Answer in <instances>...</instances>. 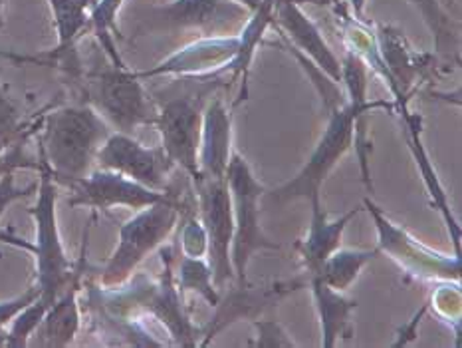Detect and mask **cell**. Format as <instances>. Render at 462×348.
Masks as SVG:
<instances>
[{
    "label": "cell",
    "instance_id": "24",
    "mask_svg": "<svg viewBox=\"0 0 462 348\" xmlns=\"http://www.w3.org/2000/svg\"><path fill=\"white\" fill-rule=\"evenodd\" d=\"M381 255L379 249H344L339 247L331 253L326 263L321 265L318 277L324 281L326 285H329L336 291L347 293L351 285H354L361 271L374 261V259ZM310 277V275H308Z\"/></svg>",
    "mask_w": 462,
    "mask_h": 348
},
{
    "label": "cell",
    "instance_id": "18",
    "mask_svg": "<svg viewBox=\"0 0 462 348\" xmlns=\"http://www.w3.org/2000/svg\"><path fill=\"white\" fill-rule=\"evenodd\" d=\"M311 219L308 231L302 239H298L294 249L298 253L300 263H302L306 275H318L326 259L341 247V239L351 219L361 213V209H349L347 213L331 217L324 207H321V197H316L310 202Z\"/></svg>",
    "mask_w": 462,
    "mask_h": 348
},
{
    "label": "cell",
    "instance_id": "1",
    "mask_svg": "<svg viewBox=\"0 0 462 348\" xmlns=\"http://www.w3.org/2000/svg\"><path fill=\"white\" fill-rule=\"evenodd\" d=\"M112 134L106 119L84 102L48 106L38 129V154H42L58 183L84 177L96 164V154Z\"/></svg>",
    "mask_w": 462,
    "mask_h": 348
},
{
    "label": "cell",
    "instance_id": "15",
    "mask_svg": "<svg viewBox=\"0 0 462 348\" xmlns=\"http://www.w3.org/2000/svg\"><path fill=\"white\" fill-rule=\"evenodd\" d=\"M273 5V28H276L286 44L294 46L321 72L341 86V62L326 42L318 24L311 20L300 0H270Z\"/></svg>",
    "mask_w": 462,
    "mask_h": 348
},
{
    "label": "cell",
    "instance_id": "34",
    "mask_svg": "<svg viewBox=\"0 0 462 348\" xmlns=\"http://www.w3.org/2000/svg\"><path fill=\"white\" fill-rule=\"evenodd\" d=\"M38 185H28V187H16L14 185V174H6L0 179V217L5 215L8 205H13L18 199H24L36 192Z\"/></svg>",
    "mask_w": 462,
    "mask_h": 348
},
{
    "label": "cell",
    "instance_id": "27",
    "mask_svg": "<svg viewBox=\"0 0 462 348\" xmlns=\"http://www.w3.org/2000/svg\"><path fill=\"white\" fill-rule=\"evenodd\" d=\"M46 108L34 119H23V109L16 99L8 94L6 86L0 84V139L3 142H14L24 134H36L42 124Z\"/></svg>",
    "mask_w": 462,
    "mask_h": 348
},
{
    "label": "cell",
    "instance_id": "29",
    "mask_svg": "<svg viewBox=\"0 0 462 348\" xmlns=\"http://www.w3.org/2000/svg\"><path fill=\"white\" fill-rule=\"evenodd\" d=\"M179 247H180V255L195 257V259H200V257L207 259L208 239H207L205 225L200 223L197 213H187L180 217Z\"/></svg>",
    "mask_w": 462,
    "mask_h": 348
},
{
    "label": "cell",
    "instance_id": "22",
    "mask_svg": "<svg viewBox=\"0 0 462 348\" xmlns=\"http://www.w3.org/2000/svg\"><path fill=\"white\" fill-rule=\"evenodd\" d=\"M413 5L435 40L437 56L447 64H458L460 60V24L439 0H407Z\"/></svg>",
    "mask_w": 462,
    "mask_h": 348
},
{
    "label": "cell",
    "instance_id": "10",
    "mask_svg": "<svg viewBox=\"0 0 462 348\" xmlns=\"http://www.w3.org/2000/svg\"><path fill=\"white\" fill-rule=\"evenodd\" d=\"M199 96H175L157 109L155 127L161 136V147L165 149L175 167L195 182L199 177V144L203 127V104Z\"/></svg>",
    "mask_w": 462,
    "mask_h": 348
},
{
    "label": "cell",
    "instance_id": "25",
    "mask_svg": "<svg viewBox=\"0 0 462 348\" xmlns=\"http://www.w3.org/2000/svg\"><path fill=\"white\" fill-rule=\"evenodd\" d=\"M124 3L125 0H94L88 23V34H92L97 40L99 48L104 50L109 62L117 68H127L116 46V38H119L117 14Z\"/></svg>",
    "mask_w": 462,
    "mask_h": 348
},
{
    "label": "cell",
    "instance_id": "23",
    "mask_svg": "<svg viewBox=\"0 0 462 348\" xmlns=\"http://www.w3.org/2000/svg\"><path fill=\"white\" fill-rule=\"evenodd\" d=\"M92 5L94 0H48L58 36L54 52H74L78 48V40L88 34Z\"/></svg>",
    "mask_w": 462,
    "mask_h": 348
},
{
    "label": "cell",
    "instance_id": "5",
    "mask_svg": "<svg viewBox=\"0 0 462 348\" xmlns=\"http://www.w3.org/2000/svg\"><path fill=\"white\" fill-rule=\"evenodd\" d=\"M374 109H389V112H393L395 102L369 99L367 104L361 106L346 102L344 106L329 109L326 114L328 122L324 134L318 139L314 152L310 154L304 167L290 182L276 187L274 192H270L268 197L273 202H294V199L311 202V199L321 197V185H324L328 175L334 172L339 159L354 146L356 118L361 114H371Z\"/></svg>",
    "mask_w": 462,
    "mask_h": 348
},
{
    "label": "cell",
    "instance_id": "7",
    "mask_svg": "<svg viewBox=\"0 0 462 348\" xmlns=\"http://www.w3.org/2000/svg\"><path fill=\"white\" fill-rule=\"evenodd\" d=\"M365 209L374 217L377 229V249L401 267V271L413 275L420 281L435 283H460V255L439 253L429 245L420 243L405 227L391 221L369 197L364 202Z\"/></svg>",
    "mask_w": 462,
    "mask_h": 348
},
{
    "label": "cell",
    "instance_id": "6",
    "mask_svg": "<svg viewBox=\"0 0 462 348\" xmlns=\"http://www.w3.org/2000/svg\"><path fill=\"white\" fill-rule=\"evenodd\" d=\"M226 185L233 202L235 233L230 245L236 283H248V263L258 251H278L280 243L273 241L260 223V202L266 195L264 185L258 182L253 167L238 152L230 155L226 169Z\"/></svg>",
    "mask_w": 462,
    "mask_h": 348
},
{
    "label": "cell",
    "instance_id": "26",
    "mask_svg": "<svg viewBox=\"0 0 462 348\" xmlns=\"http://www.w3.org/2000/svg\"><path fill=\"white\" fill-rule=\"evenodd\" d=\"M175 283L180 295L193 291L203 296L213 308L220 301V293L213 281V271H210V265L205 257L195 259V257L180 255Z\"/></svg>",
    "mask_w": 462,
    "mask_h": 348
},
{
    "label": "cell",
    "instance_id": "16",
    "mask_svg": "<svg viewBox=\"0 0 462 348\" xmlns=\"http://www.w3.org/2000/svg\"><path fill=\"white\" fill-rule=\"evenodd\" d=\"M304 285H308V281H298V278L296 281H282L268 287H250L248 283H236V287L230 288V293L225 298L220 296L218 305L215 306L217 313L207 326L203 334L205 338L199 343V346L210 344V341L230 324L245 321V318L254 321L268 306H274L278 301H282L284 296L298 291Z\"/></svg>",
    "mask_w": 462,
    "mask_h": 348
},
{
    "label": "cell",
    "instance_id": "31",
    "mask_svg": "<svg viewBox=\"0 0 462 348\" xmlns=\"http://www.w3.org/2000/svg\"><path fill=\"white\" fill-rule=\"evenodd\" d=\"M429 305L440 318L455 323V331L460 336V283H445L430 295Z\"/></svg>",
    "mask_w": 462,
    "mask_h": 348
},
{
    "label": "cell",
    "instance_id": "28",
    "mask_svg": "<svg viewBox=\"0 0 462 348\" xmlns=\"http://www.w3.org/2000/svg\"><path fill=\"white\" fill-rule=\"evenodd\" d=\"M48 311V305L42 298H36L30 305H26L23 311H20L13 321H10L6 328V348H24L30 344V336L34 334L38 324L42 323V318Z\"/></svg>",
    "mask_w": 462,
    "mask_h": 348
},
{
    "label": "cell",
    "instance_id": "33",
    "mask_svg": "<svg viewBox=\"0 0 462 348\" xmlns=\"http://www.w3.org/2000/svg\"><path fill=\"white\" fill-rule=\"evenodd\" d=\"M40 296V291L38 287L32 285L30 288H26V291L16 296V298H10V301H5L0 303V346H5V341H6V328L10 324V321L23 311V308L26 305H30L32 301H36V298Z\"/></svg>",
    "mask_w": 462,
    "mask_h": 348
},
{
    "label": "cell",
    "instance_id": "17",
    "mask_svg": "<svg viewBox=\"0 0 462 348\" xmlns=\"http://www.w3.org/2000/svg\"><path fill=\"white\" fill-rule=\"evenodd\" d=\"M230 155H233V114L225 99L217 96L203 108L197 179H226Z\"/></svg>",
    "mask_w": 462,
    "mask_h": 348
},
{
    "label": "cell",
    "instance_id": "36",
    "mask_svg": "<svg viewBox=\"0 0 462 348\" xmlns=\"http://www.w3.org/2000/svg\"><path fill=\"white\" fill-rule=\"evenodd\" d=\"M349 3V13L356 18H365V3L367 0H347Z\"/></svg>",
    "mask_w": 462,
    "mask_h": 348
},
{
    "label": "cell",
    "instance_id": "2",
    "mask_svg": "<svg viewBox=\"0 0 462 348\" xmlns=\"http://www.w3.org/2000/svg\"><path fill=\"white\" fill-rule=\"evenodd\" d=\"M40 182L36 187V203L28 209L36 223V241L30 245L23 239L0 231V241L8 245L23 247L36 257V287L40 298L50 306L78 277L84 275V257L74 265L64 249L62 237L58 229L56 202H58V182L48 167L42 154H38Z\"/></svg>",
    "mask_w": 462,
    "mask_h": 348
},
{
    "label": "cell",
    "instance_id": "35",
    "mask_svg": "<svg viewBox=\"0 0 462 348\" xmlns=\"http://www.w3.org/2000/svg\"><path fill=\"white\" fill-rule=\"evenodd\" d=\"M430 308V305H429V301L423 305V308H420V311L411 318V321L407 323V324H403V328H401L399 331V338H397V343H395V346H407L409 343H413L415 341V336H417V326L420 324V318H423L425 315H427V311Z\"/></svg>",
    "mask_w": 462,
    "mask_h": 348
},
{
    "label": "cell",
    "instance_id": "20",
    "mask_svg": "<svg viewBox=\"0 0 462 348\" xmlns=\"http://www.w3.org/2000/svg\"><path fill=\"white\" fill-rule=\"evenodd\" d=\"M321 331V346L334 348L339 341H351L356 334L354 313L357 301L326 285L318 275L308 277Z\"/></svg>",
    "mask_w": 462,
    "mask_h": 348
},
{
    "label": "cell",
    "instance_id": "4",
    "mask_svg": "<svg viewBox=\"0 0 462 348\" xmlns=\"http://www.w3.org/2000/svg\"><path fill=\"white\" fill-rule=\"evenodd\" d=\"M79 102L92 106L116 132L134 134L137 127L153 126L159 106L149 96L143 80L129 68L89 70L74 84Z\"/></svg>",
    "mask_w": 462,
    "mask_h": 348
},
{
    "label": "cell",
    "instance_id": "3",
    "mask_svg": "<svg viewBox=\"0 0 462 348\" xmlns=\"http://www.w3.org/2000/svg\"><path fill=\"white\" fill-rule=\"evenodd\" d=\"M195 212L197 202L190 193L180 195L171 187L161 202L139 209L132 219L119 225L117 247L99 273V287L124 285L149 255L165 245L179 227L180 217Z\"/></svg>",
    "mask_w": 462,
    "mask_h": 348
},
{
    "label": "cell",
    "instance_id": "32",
    "mask_svg": "<svg viewBox=\"0 0 462 348\" xmlns=\"http://www.w3.org/2000/svg\"><path fill=\"white\" fill-rule=\"evenodd\" d=\"M250 323L254 326V341H250V346H256V348L296 346L292 336L286 333V328L278 321H260V318H254V321Z\"/></svg>",
    "mask_w": 462,
    "mask_h": 348
},
{
    "label": "cell",
    "instance_id": "39",
    "mask_svg": "<svg viewBox=\"0 0 462 348\" xmlns=\"http://www.w3.org/2000/svg\"><path fill=\"white\" fill-rule=\"evenodd\" d=\"M5 28V0H0V30Z\"/></svg>",
    "mask_w": 462,
    "mask_h": 348
},
{
    "label": "cell",
    "instance_id": "13",
    "mask_svg": "<svg viewBox=\"0 0 462 348\" xmlns=\"http://www.w3.org/2000/svg\"><path fill=\"white\" fill-rule=\"evenodd\" d=\"M240 40L236 36H200L157 66L135 72L137 78L149 80L159 76H180L197 80H215L226 74V66L238 52Z\"/></svg>",
    "mask_w": 462,
    "mask_h": 348
},
{
    "label": "cell",
    "instance_id": "12",
    "mask_svg": "<svg viewBox=\"0 0 462 348\" xmlns=\"http://www.w3.org/2000/svg\"><path fill=\"white\" fill-rule=\"evenodd\" d=\"M66 187L69 189V207H92L96 212H109L114 207H129L139 212V209L161 202L167 193V189L155 192V189H149L104 167L92 169L88 175L72 179Z\"/></svg>",
    "mask_w": 462,
    "mask_h": 348
},
{
    "label": "cell",
    "instance_id": "9",
    "mask_svg": "<svg viewBox=\"0 0 462 348\" xmlns=\"http://www.w3.org/2000/svg\"><path fill=\"white\" fill-rule=\"evenodd\" d=\"M193 192L197 215L205 225L208 239L207 261L213 271V281L217 288H225L236 283L233 261H230L235 219L226 179H195Z\"/></svg>",
    "mask_w": 462,
    "mask_h": 348
},
{
    "label": "cell",
    "instance_id": "40",
    "mask_svg": "<svg viewBox=\"0 0 462 348\" xmlns=\"http://www.w3.org/2000/svg\"><path fill=\"white\" fill-rule=\"evenodd\" d=\"M0 142H3V139H0ZM8 144H13V142H8Z\"/></svg>",
    "mask_w": 462,
    "mask_h": 348
},
{
    "label": "cell",
    "instance_id": "37",
    "mask_svg": "<svg viewBox=\"0 0 462 348\" xmlns=\"http://www.w3.org/2000/svg\"><path fill=\"white\" fill-rule=\"evenodd\" d=\"M439 3L443 5L455 18H458V0H439Z\"/></svg>",
    "mask_w": 462,
    "mask_h": 348
},
{
    "label": "cell",
    "instance_id": "21",
    "mask_svg": "<svg viewBox=\"0 0 462 348\" xmlns=\"http://www.w3.org/2000/svg\"><path fill=\"white\" fill-rule=\"evenodd\" d=\"M79 288H82V277L69 285L66 291L60 295L56 301L48 306V311L38 324L32 336H36L34 344L48 348H64L74 343L82 324V315H79Z\"/></svg>",
    "mask_w": 462,
    "mask_h": 348
},
{
    "label": "cell",
    "instance_id": "19",
    "mask_svg": "<svg viewBox=\"0 0 462 348\" xmlns=\"http://www.w3.org/2000/svg\"><path fill=\"white\" fill-rule=\"evenodd\" d=\"M399 116H401V124H403V127H405V137H407L409 149H411V154H413L420 179H423L425 189L430 197V205H433L440 213V217H443L448 237L455 247V253L460 255V225H458V219L453 213V209H450L448 197L445 193L443 183H440L437 169H435L433 162H430L429 152L423 146V118L415 112H411L409 108L401 109Z\"/></svg>",
    "mask_w": 462,
    "mask_h": 348
},
{
    "label": "cell",
    "instance_id": "14",
    "mask_svg": "<svg viewBox=\"0 0 462 348\" xmlns=\"http://www.w3.org/2000/svg\"><path fill=\"white\" fill-rule=\"evenodd\" d=\"M375 38L381 60L399 92L395 109L401 112L409 108L415 89L430 78V74L437 72V56L419 52L409 44L405 34L391 24H375Z\"/></svg>",
    "mask_w": 462,
    "mask_h": 348
},
{
    "label": "cell",
    "instance_id": "30",
    "mask_svg": "<svg viewBox=\"0 0 462 348\" xmlns=\"http://www.w3.org/2000/svg\"><path fill=\"white\" fill-rule=\"evenodd\" d=\"M32 136L34 134L20 136L13 144L0 142V179L6 174H14L16 169H38V159L28 157L24 152V146Z\"/></svg>",
    "mask_w": 462,
    "mask_h": 348
},
{
    "label": "cell",
    "instance_id": "8",
    "mask_svg": "<svg viewBox=\"0 0 462 348\" xmlns=\"http://www.w3.org/2000/svg\"><path fill=\"white\" fill-rule=\"evenodd\" d=\"M250 14L235 0H171L149 6L147 24L167 33L197 30L200 36H236Z\"/></svg>",
    "mask_w": 462,
    "mask_h": 348
},
{
    "label": "cell",
    "instance_id": "38",
    "mask_svg": "<svg viewBox=\"0 0 462 348\" xmlns=\"http://www.w3.org/2000/svg\"><path fill=\"white\" fill-rule=\"evenodd\" d=\"M235 3L243 5L245 8L250 10V13H254V10H258L260 5H263V0H235Z\"/></svg>",
    "mask_w": 462,
    "mask_h": 348
},
{
    "label": "cell",
    "instance_id": "11",
    "mask_svg": "<svg viewBox=\"0 0 462 348\" xmlns=\"http://www.w3.org/2000/svg\"><path fill=\"white\" fill-rule=\"evenodd\" d=\"M96 164L97 167L112 169L155 192L169 189V177L175 169V164L171 162L163 147L143 146L132 134L124 132H112L106 137L96 154Z\"/></svg>",
    "mask_w": 462,
    "mask_h": 348
}]
</instances>
